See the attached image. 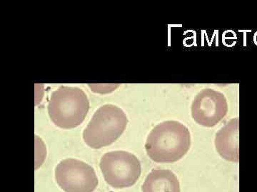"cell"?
Returning a JSON list of instances; mask_svg holds the SVG:
<instances>
[{
  "label": "cell",
  "mask_w": 257,
  "mask_h": 192,
  "mask_svg": "<svg viewBox=\"0 0 257 192\" xmlns=\"http://www.w3.org/2000/svg\"><path fill=\"white\" fill-rule=\"evenodd\" d=\"M188 128L179 121L161 122L152 129L145 143L149 158L157 163H173L183 158L190 149Z\"/></svg>",
  "instance_id": "cell-1"
},
{
  "label": "cell",
  "mask_w": 257,
  "mask_h": 192,
  "mask_svg": "<svg viewBox=\"0 0 257 192\" xmlns=\"http://www.w3.org/2000/svg\"><path fill=\"white\" fill-rule=\"evenodd\" d=\"M89 109L87 96L77 87L62 86L52 92L48 104L51 120L62 129H73L84 122Z\"/></svg>",
  "instance_id": "cell-2"
},
{
  "label": "cell",
  "mask_w": 257,
  "mask_h": 192,
  "mask_svg": "<svg viewBox=\"0 0 257 192\" xmlns=\"http://www.w3.org/2000/svg\"><path fill=\"white\" fill-rule=\"evenodd\" d=\"M128 119L117 106L106 104L94 112L83 132V139L89 148L100 149L110 146L124 132Z\"/></svg>",
  "instance_id": "cell-3"
},
{
  "label": "cell",
  "mask_w": 257,
  "mask_h": 192,
  "mask_svg": "<svg viewBox=\"0 0 257 192\" xmlns=\"http://www.w3.org/2000/svg\"><path fill=\"white\" fill-rule=\"evenodd\" d=\"M108 184L115 188L133 186L140 178L142 166L135 154L125 151H113L103 156L99 164Z\"/></svg>",
  "instance_id": "cell-4"
},
{
  "label": "cell",
  "mask_w": 257,
  "mask_h": 192,
  "mask_svg": "<svg viewBox=\"0 0 257 192\" xmlns=\"http://www.w3.org/2000/svg\"><path fill=\"white\" fill-rule=\"evenodd\" d=\"M55 178L65 192H93L99 184L92 166L76 159L62 160L56 166Z\"/></svg>",
  "instance_id": "cell-5"
},
{
  "label": "cell",
  "mask_w": 257,
  "mask_h": 192,
  "mask_svg": "<svg viewBox=\"0 0 257 192\" xmlns=\"http://www.w3.org/2000/svg\"><path fill=\"white\" fill-rule=\"evenodd\" d=\"M228 104L224 94L213 89H204L192 104V116L197 124L206 128L216 126L226 116Z\"/></svg>",
  "instance_id": "cell-6"
},
{
  "label": "cell",
  "mask_w": 257,
  "mask_h": 192,
  "mask_svg": "<svg viewBox=\"0 0 257 192\" xmlns=\"http://www.w3.org/2000/svg\"><path fill=\"white\" fill-rule=\"evenodd\" d=\"M239 124L238 118L231 120L216 134V151L231 162H239Z\"/></svg>",
  "instance_id": "cell-7"
},
{
  "label": "cell",
  "mask_w": 257,
  "mask_h": 192,
  "mask_svg": "<svg viewBox=\"0 0 257 192\" xmlns=\"http://www.w3.org/2000/svg\"><path fill=\"white\" fill-rule=\"evenodd\" d=\"M143 192H180V184L170 170H153L145 178Z\"/></svg>",
  "instance_id": "cell-8"
},
{
  "label": "cell",
  "mask_w": 257,
  "mask_h": 192,
  "mask_svg": "<svg viewBox=\"0 0 257 192\" xmlns=\"http://www.w3.org/2000/svg\"></svg>",
  "instance_id": "cell-9"
}]
</instances>
